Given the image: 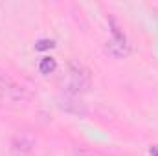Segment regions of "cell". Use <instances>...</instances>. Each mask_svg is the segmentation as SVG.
Instances as JSON below:
<instances>
[{
    "label": "cell",
    "mask_w": 158,
    "mask_h": 156,
    "mask_svg": "<svg viewBox=\"0 0 158 156\" xmlns=\"http://www.w3.org/2000/svg\"><path fill=\"white\" fill-rule=\"evenodd\" d=\"M77 156H88V154H86L85 151H77Z\"/></svg>",
    "instance_id": "obj_10"
},
{
    "label": "cell",
    "mask_w": 158,
    "mask_h": 156,
    "mask_svg": "<svg viewBox=\"0 0 158 156\" xmlns=\"http://www.w3.org/2000/svg\"><path fill=\"white\" fill-rule=\"evenodd\" d=\"M109 24H110V30H112V39L107 42L105 50H107V53H109L110 57H114V59H123V57H127L129 51H131L129 42H127V37H125V33L121 31L118 20H116L114 17H109Z\"/></svg>",
    "instance_id": "obj_2"
},
{
    "label": "cell",
    "mask_w": 158,
    "mask_h": 156,
    "mask_svg": "<svg viewBox=\"0 0 158 156\" xmlns=\"http://www.w3.org/2000/svg\"><path fill=\"white\" fill-rule=\"evenodd\" d=\"M57 105L61 110H64L66 114H72V116H79V117H85L88 114V109L85 107V103L76 97V96H70V94H64L57 99Z\"/></svg>",
    "instance_id": "obj_4"
},
{
    "label": "cell",
    "mask_w": 158,
    "mask_h": 156,
    "mask_svg": "<svg viewBox=\"0 0 158 156\" xmlns=\"http://www.w3.org/2000/svg\"><path fill=\"white\" fill-rule=\"evenodd\" d=\"M31 99V94L24 88L19 86L15 83H2L0 84V103L4 105H24Z\"/></svg>",
    "instance_id": "obj_3"
},
{
    "label": "cell",
    "mask_w": 158,
    "mask_h": 156,
    "mask_svg": "<svg viewBox=\"0 0 158 156\" xmlns=\"http://www.w3.org/2000/svg\"><path fill=\"white\" fill-rule=\"evenodd\" d=\"M35 147V138L30 132H19L11 140V151L15 154H28Z\"/></svg>",
    "instance_id": "obj_5"
},
{
    "label": "cell",
    "mask_w": 158,
    "mask_h": 156,
    "mask_svg": "<svg viewBox=\"0 0 158 156\" xmlns=\"http://www.w3.org/2000/svg\"><path fill=\"white\" fill-rule=\"evenodd\" d=\"M92 84V76H90V70L86 66H83L81 63H70V68H68V79L64 83V94H70V96H76L79 97L81 94L88 92Z\"/></svg>",
    "instance_id": "obj_1"
},
{
    "label": "cell",
    "mask_w": 158,
    "mask_h": 156,
    "mask_svg": "<svg viewBox=\"0 0 158 156\" xmlns=\"http://www.w3.org/2000/svg\"><path fill=\"white\" fill-rule=\"evenodd\" d=\"M55 68H57V61H55L53 57H42V59H40L39 72L42 76H48V74L55 72Z\"/></svg>",
    "instance_id": "obj_6"
},
{
    "label": "cell",
    "mask_w": 158,
    "mask_h": 156,
    "mask_svg": "<svg viewBox=\"0 0 158 156\" xmlns=\"http://www.w3.org/2000/svg\"><path fill=\"white\" fill-rule=\"evenodd\" d=\"M55 46V42L52 39H40V40H37V44H35V50L37 51H44V50H52Z\"/></svg>",
    "instance_id": "obj_7"
},
{
    "label": "cell",
    "mask_w": 158,
    "mask_h": 156,
    "mask_svg": "<svg viewBox=\"0 0 158 156\" xmlns=\"http://www.w3.org/2000/svg\"><path fill=\"white\" fill-rule=\"evenodd\" d=\"M149 154L151 156H158V145H153V147L149 149Z\"/></svg>",
    "instance_id": "obj_8"
},
{
    "label": "cell",
    "mask_w": 158,
    "mask_h": 156,
    "mask_svg": "<svg viewBox=\"0 0 158 156\" xmlns=\"http://www.w3.org/2000/svg\"><path fill=\"white\" fill-rule=\"evenodd\" d=\"M6 81H7V76H6V72L0 68V84H2V83H6Z\"/></svg>",
    "instance_id": "obj_9"
}]
</instances>
